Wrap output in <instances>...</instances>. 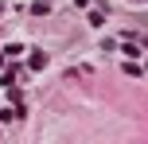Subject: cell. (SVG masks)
Returning <instances> with one entry per match:
<instances>
[{
	"instance_id": "1",
	"label": "cell",
	"mask_w": 148,
	"mask_h": 144,
	"mask_svg": "<svg viewBox=\"0 0 148 144\" xmlns=\"http://www.w3.org/2000/svg\"><path fill=\"white\" fill-rule=\"evenodd\" d=\"M4 55H8V59H20V55H23V43H8Z\"/></svg>"
},
{
	"instance_id": "2",
	"label": "cell",
	"mask_w": 148,
	"mask_h": 144,
	"mask_svg": "<svg viewBox=\"0 0 148 144\" xmlns=\"http://www.w3.org/2000/svg\"><path fill=\"white\" fill-rule=\"evenodd\" d=\"M47 66V55H31V70H43Z\"/></svg>"
},
{
	"instance_id": "3",
	"label": "cell",
	"mask_w": 148,
	"mask_h": 144,
	"mask_svg": "<svg viewBox=\"0 0 148 144\" xmlns=\"http://www.w3.org/2000/svg\"><path fill=\"white\" fill-rule=\"evenodd\" d=\"M144 4H148V0H144Z\"/></svg>"
}]
</instances>
